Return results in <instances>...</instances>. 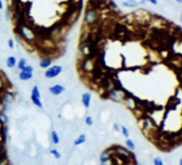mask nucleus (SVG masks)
<instances>
[{"instance_id":"9","label":"nucleus","mask_w":182,"mask_h":165,"mask_svg":"<svg viewBox=\"0 0 182 165\" xmlns=\"http://www.w3.org/2000/svg\"><path fill=\"white\" fill-rule=\"evenodd\" d=\"M123 102H124V104L127 105V107L130 108V109L134 110L136 108V100H134L133 97L129 96V94H127V96H125Z\"/></svg>"},{"instance_id":"7","label":"nucleus","mask_w":182,"mask_h":165,"mask_svg":"<svg viewBox=\"0 0 182 165\" xmlns=\"http://www.w3.org/2000/svg\"><path fill=\"white\" fill-rule=\"evenodd\" d=\"M19 32H21V35L24 38L26 41H31L33 38V31L31 29L27 28L26 26H21L19 27Z\"/></svg>"},{"instance_id":"2","label":"nucleus","mask_w":182,"mask_h":165,"mask_svg":"<svg viewBox=\"0 0 182 165\" xmlns=\"http://www.w3.org/2000/svg\"><path fill=\"white\" fill-rule=\"evenodd\" d=\"M30 99L31 102L33 103V105H35L39 108H43V102H42V98H41V92H40V88L37 85L33 86L32 90H31V94H30Z\"/></svg>"},{"instance_id":"19","label":"nucleus","mask_w":182,"mask_h":165,"mask_svg":"<svg viewBox=\"0 0 182 165\" xmlns=\"http://www.w3.org/2000/svg\"><path fill=\"white\" fill-rule=\"evenodd\" d=\"M51 155H53L54 158H55L56 160H60L62 157L61 152L60 151H58L57 149H51Z\"/></svg>"},{"instance_id":"8","label":"nucleus","mask_w":182,"mask_h":165,"mask_svg":"<svg viewBox=\"0 0 182 165\" xmlns=\"http://www.w3.org/2000/svg\"><path fill=\"white\" fill-rule=\"evenodd\" d=\"M91 99H92V94L90 93V92H84V93L82 94V103L85 108L90 107Z\"/></svg>"},{"instance_id":"15","label":"nucleus","mask_w":182,"mask_h":165,"mask_svg":"<svg viewBox=\"0 0 182 165\" xmlns=\"http://www.w3.org/2000/svg\"><path fill=\"white\" fill-rule=\"evenodd\" d=\"M3 100H4V103L10 105V104H12L13 102H14L15 97L12 92H6V96H4V98H3Z\"/></svg>"},{"instance_id":"5","label":"nucleus","mask_w":182,"mask_h":165,"mask_svg":"<svg viewBox=\"0 0 182 165\" xmlns=\"http://www.w3.org/2000/svg\"><path fill=\"white\" fill-rule=\"evenodd\" d=\"M96 19H98V13H96L95 10L93 9H88L85 13V22L88 25H92L96 22Z\"/></svg>"},{"instance_id":"18","label":"nucleus","mask_w":182,"mask_h":165,"mask_svg":"<svg viewBox=\"0 0 182 165\" xmlns=\"http://www.w3.org/2000/svg\"><path fill=\"white\" fill-rule=\"evenodd\" d=\"M125 146H127V149H129V150H131V151H134V150H135V148H136L134 142L132 141V139H130V138H127V141H125Z\"/></svg>"},{"instance_id":"17","label":"nucleus","mask_w":182,"mask_h":165,"mask_svg":"<svg viewBox=\"0 0 182 165\" xmlns=\"http://www.w3.org/2000/svg\"><path fill=\"white\" fill-rule=\"evenodd\" d=\"M9 122V117L6 113L0 112V124L1 126H6Z\"/></svg>"},{"instance_id":"11","label":"nucleus","mask_w":182,"mask_h":165,"mask_svg":"<svg viewBox=\"0 0 182 165\" xmlns=\"http://www.w3.org/2000/svg\"><path fill=\"white\" fill-rule=\"evenodd\" d=\"M6 64L9 69H14L17 64V60H16V58H15V56H10V57L6 58Z\"/></svg>"},{"instance_id":"28","label":"nucleus","mask_w":182,"mask_h":165,"mask_svg":"<svg viewBox=\"0 0 182 165\" xmlns=\"http://www.w3.org/2000/svg\"><path fill=\"white\" fill-rule=\"evenodd\" d=\"M3 8V3H2V0H0V10Z\"/></svg>"},{"instance_id":"1","label":"nucleus","mask_w":182,"mask_h":165,"mask_svg":"<svg viewBox=\"0 0 182 165\" xmlns=\"http://www.w3.org/2000/svg\"><path fill=\"white\" fill-rule=\"evenodd\" d=\"M63 71V67L59 64H55V65H51L48 69L45 70L44 72V77L51 80V78H56L60 75Z\"/></svg>"},{"instance_id":"3","label":"nucleus","mask_w":182,"mask_h":165,"mask_svg":"<svg viewBox=\"0 0 182 165\" xmlns=\"http://www.w3.org/2000/svg\"><path fill=\"white\" fill-rule=\"evenodd\" d=\"M33 71H34V69H33L32 65L28 64L24 70L19 71V73H18L19 80H22V82H27V80H30L31 78L33 77Z\"/></svg>"},{"instance_id":"21","label":"nucleus","mask_w":182,"mask_h":165,"mask_svg":"<svg viewBox=\"0 0 182 165\" xmlns=\"http://www.w3.org/2000/svg\"><path fill=\"white\" fill-rule=\"evenodd\" d=\"M100 165H114L113 162V158H108V159H105V160H101L100 161Z\"/></svg>"},{"instance_id":"22","label":"nucleus","mask_w":182,"mask_h":165,"mask_svg":"<svg viewBox=\"0 0 182 165\" xmlns=\"http://www.w3.org/2000/svg\"><path fill=\"white\" fill-rule=\"evenodd\" d=\"M85 123H86V126H93L94 120H93V118H92V116H86L85 117Z\"/></svg>"},{"instance_id":"30","label":"nucleus","mask_w":182,"mask_h":165,"mask_svg":"<svg viewBox=\"0 0 182 165\" xmlns=\"http://www.w3.org/2000/svg\"><path fill=\"white\" fill-rule=\"evenodd\" d=\"M177 2H179V3H182V0H176Z\"/></svg>"},{"instance_id":"25","label":"nucleus","mask_w":182,"mask_h":165,"mask_svg":"<svg viewBox=\"0 0 182 165\" xmlns=\"http://www.w3.org/2000/svg\"><path fill=\"white\" fill-rule=\"evenodd\" d=\"M113 128H114V130L116 131V132H120V130H121V126H119L118 123H115L113 126Z\"/></svg>"},{"instance_id":"13","label":"nucleus","mask_w":182,"mask_h":165,"mask_svg":"<svg viewBox=\"0 0 182 165\" xmlns=\"http://www.w3.org/2000/svg\"><path fill=\"white\" fill-rule=\"evenodd\" d=\"M51 143L54 145H59L60 143V136L59 134H58L57 131L53 130L51 132Z\"/></svg>"},{"instance_id":"23","label":"nucleus","mask_w":182,"mask_h":165,"mask_svg":"<svg viewBox=\"0 0 182 165\" xmlns=\"http://www.w3.org/2000/svg\"><path fill=\"white\" fill-rule=\"evenodd\" d=\"M153 164L154 165H164L162 159H160V158H156V159L153 160Z\"/></svg>"},{"instance_id":"27","label":"nucleus","mask_w":182,"mask_h":165,"mask_svg":"<svg viewBox=\"0 0 182 165\" xmlns=\"http://www.w3.org/2000/svg\"><path fill=\"white\" fill-rule=\"evenodd\" d=\"M3 83H4V80H3V76L0 74V88H2V86H3Z\"/></svg>"},{"instance_id":"10","label":"nucleus","mask_w":182,"mask_h":165,"mask_svg":"<svg viewBox=\"0 0 182 165\" xmlns=\"http://www.w3.org/2000/svg\"><path fill=\"white\" fill-rule=\"evenodd\" d=\"M87 142V135L85 134V133H82V134H79L77 137L75 138V141H74V143L73 145L75 147H77V146H80V145H83V144H85Z\"/></svg>"},{"instance_id":"4","label":"nucleus","mask_w":182,"mask_h":165,"mask_svg":"<svg viewBox=\"0 0 182 165\" xmlns=\"http://www.w3.org/2000/svg\"><path fill=\"white\" fill-rule=\"evenodd\" d=\"M108 94L109 99L115 101V102H123L125 96H127V93L121 89H111L108 91Z\"/></svg>"},{"instance_id":"29","label":"nucleus","mask_w":182,"mask_h":165,"mask_svg":"<svg viewBox=\"0 0 182 165\" xmlns=\"http://www.w3.org/2000/svg\"><path fill=\"white\" fill-rule=\"evenodd\" d=\"M179 165H182V158L180 159V162H179Z\"/></svg>"},{"instance_id":"14","label":"nucleus","mask_w":182,"mask_h":165,"mask_svg":"<svg viewBox=\"0 0 182 165\" xmlns=\"http://www.w3.org/2000/svg\"><path fill=\"white\" fill-rule=\"evenodd\" d=\"M140 2H138L137 0H125L122 2V6H127V8H135V6H139Z\"/></svg>"},{"instance_id":"26","label":"nucleus","mask_w":182,"mask_h":165,"mask_svg":"<svg viewBox=\"0 0 182 165\" xmlns=\"http://www.w3.org/2000/svg\"><path fill=\"white\" fill-rule=\"evenodd\" d=\"M144 2H149V3L151 4H154V6H156L158 4V0H143Z\"/></svg>"},{"instance_id":"24","label":"nucleus","mask_w":182,"mask_h":165,"mask_svg":"<svg viewBox=\"0 0 182 165\" xmlns=\"http://www.w3.org/2000/svg\"><path fill=\"white\" fill-rule=\"evenodd\" d=\"M8 45H9V47H10L11 49L14 48V46H15V44H14V40H12V39L9 40V41H8Z\"/></svg>"},{"instance_id":"20","label":"nucleus","mask_w":182,"mask_h":165,"mask_svg":"<svg viewBox=\"0 0 182 165\" xmlns=\"http://www.w3.org/2000/svg\"><path fill=\"white\" fill-rule=\"evenodd\" d=\"M120 132L122 133L123 136L127 137V138H129V136H130V131H129V129H127V126H121Z\"/></svg>"},{"instance_id":"12","label":"nucleus","mask_w":182,"mask_h":165,"mask_svg":"<svg viewBox=\"0 0 182 165\" xmlns=\"http://www.w3.org/2000/svg\"><path fill=\"white\" fill-rule=\"evenodd\" d=\"M51 59H48V58H42L41 60H40L39 62V65L41 69H48L49 67L51 65Z\"/></svg>"},{"instance_id":"16","label":"nucleus","mask_w":182,"mask_h":165,"mask_svg":"<svg viewBox=\"0 0 182 165\" xmlns=\"http://www.w3.org/2000/svg\"><path fill=\"white\" fill-rule=\"evenodd\" d=\"M28 65V60L26 59V58H21V59L18 60V62H17V64H16V67H17V69L19 70V71H22V70H24L25 68Z\"/></svg>"},{"instance_id":"6","label":"nucleus","mask_w":182,"mask_h":165,"mask_svg":"<svg viewBox=\"0 0 182 165\" xmlns=\"http://www.w3.org/2000/svg\"><path fill=\"white\" fill-rule=\"evenodd\" d=\"M48 91L51 96H61L64 91H66V87L63 85H60V84H56V85H53L48 88Z\"/></svg>"},{"instance_id":"31","label":"nucleus","mask_w":182,"mask_h":165,"mask_svg":"<svg viewBox=\"0 0 182 165\" xmlns=\"http://www.w3.org/2000/svg\"><path fill=\"white\" fill-rule=\"evenodd\" d=\"M180 19H181V23H182V13H181V17H180Z\"/></svg>"}]
</instances>
